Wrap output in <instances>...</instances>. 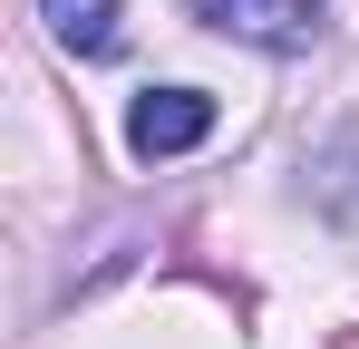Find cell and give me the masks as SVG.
I'll return each mask as SVG.
<instances>
[{
	"mask_svg": "<svg viewBox=\"0 0 359 349\" xmlns=\"http://www.w3.org/2000/svg\"><path fill=\"white\" fill-rule=\"evenodd\" d=\"M39 20H49V39L68 58H117L126 49V0H39Z\"/></svg>",
	"mask_w": 359,
	"mask_h": 349,
	"instance_id": "cell-3",
	"label": "cell"
},
{
	"mask_svg": "<svg viewBox=\"0 0 359 349\" xmlns=\"http://www.w3.org/2000/svg\"><path fill=\"white\" fill-rule=\"evenodd\" d=\"M204 136H214V97H204V88H146V97L126 107V146H136L146 165L194 156Z\"/></svg>",
	"mask_w": 359,
	"mask_h": 349,
	"instance_id": "cell-2",
	"label": "cell"
},
{
	"mask_svg": "<svg viewBox=\"0 0 359 349\" xmlns=\"http://www.w3.org/2000/svg\"><path fill=\"white\" fill-rule=\"evenodd\" d=\"M204 29H224V39H243V49H272V58H292L320 39V10L330 0H184Z\"/></svg>",
	"mask_w": 359,
	"mask_h": 349,
	"instance_id": "cell-1",
	"label": "cell"
}]
</instances>
